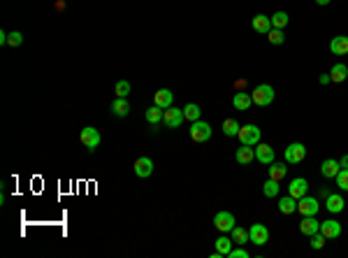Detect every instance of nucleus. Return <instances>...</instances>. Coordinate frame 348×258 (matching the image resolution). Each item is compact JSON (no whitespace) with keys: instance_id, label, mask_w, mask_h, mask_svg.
I'll list each match as a JSON object with an SVG mask.
<instances>
[{"instance_id":"nucleus-1","label":"nucleus","mask_w":348,"mask_h":258,"mask_svg":"<svg viewBox=\"0 0 348 258\" xmlns=\"http://www.w3.org/2000/svg\"><path fill=\"white\" fill-rule=\"evenodd\" d=\"M251 98H253V105H255V107H267V105L274 102V86L258 84L251 91Z\"/></svg>"},{"instance_id":"nucleus-2","label":"nucleus","mask_w":348,"mask_h":258,"mask_svg":"<svg viewBox=\"0 0 348 258\" xmlns=\"http://www.w3.org/2000/svg\"><path fill=\"white\" fill-rule=\"evenodd\" d=\"M237 138H239L241 144H246V147H255L260 142V128L255 123H246V126L239 128Z\"/></svg>"},{"instance_id":"nucleus-3","label":"nucleus","mask_w":348,"mask_h":258,"mask_svg":"<svg viewBox=\"0 0 348 258\" xmlns=\"http://www.w3.org/2000/svg\"><path fill=\"white\" fill-rule=\"evenodd\" d=\"M184 119H186V116H184V109H179V107H167L162 112V123H165V128H169V131L181 128Z\"/></svg>"},{"instance_id":"nucleus-4","label":"nucleus","mask_w":348,"mask_h":258,"mask_svg":"<svg viewBox=\"0 0 348 258\" xmlns=\"http://www.w3.org/2000/svg\"><path fill=\"white\" fill-rule=\"evenodd\" d=\"M211 138V126L207 123V121L198 119V121H193V126H191V140L193 142H207V140Z\"/></svg>"},{"instance_id":"nucleus-5","label":"nucleus","mask_w":348,"mask_h":258,"mask_svg":"<svg viewBox=\"0 0 348 258\" xmlns=\"http://www.w3.org/2000/svg\"><path fill=\"white\" fill-rule=\"evenodd\" d=\"M318 210H320L318 198H313V196H309V193H306L304 198L297 200V212H300L302 216H316L318 214Z\"/></svg>"},{"instance_id":"nucleus-6","label":"nucleus","mask_w":348,"mask_h":258,"mask_svg":"<svg viewBox=\"0 0 348 258\" xmlns=\"http://www.w3.org/2000/svg\"><path fill=\"white\" fill-rule=\"evenodd\" d=\"M283 158H286V163H293V165H297V163H302L306 158V147L302 142H293L286 147V154H283Z\"/></svg>"},{"instance_id":"nucleus-7","label":"nucleus","mask_w":348,"mask_h":258,"mask_svg":"<svg viewBox=\"0 0 348 258\" xmlns=\"http://www.w3.org/2000/svg\"><path fill=\"white\" fill-rule=\"evenodd\" d=\"M79 142L84 144L89 151H96L98 144H100V133H98L93 126L81 128V133H79Z\"/></svg>"},{"instance_id":"nucleus-8","label":"nucleus","mask_w":348,"mask_h":258,"mask_svg":"<svg viewBox=\"0 0 348 258\" xmlns=\"http://www.w3.org/2000/svg\"><path fill=\"white\" fill-rule=\"evenodd\" d=\"M248 237L255 246H265L270 242V228L265 226V223H253L251 228H248Z\"/></svg>"},{"instance_id":"nucleus-9","label":"nucleus","mask_w":348,"mask_h":258,"mask_svg":"<svg viewBox=\"0 0 348 258\" xmlns=\"http://www.w3.org/2000/svg\"><path fill=\"white\" fill-rule=\"evenodd\" d=\"M214 226H216V230H221V233H232V228L237 226L234 214L232 212H218V214L214 216Z\"/></svg>"},{"instance_id":"nucleus-10","label":"nucleus","mask_w":348,"mask_h":258,"mask_svg":"<svg viewBox=\"0 0 348 258\" xmlns=\"http://www.w3.org/2000/svg\"><path fill=\"white\" fill-rule=\"evenodd\" d=\"M306 193H309V181L304 177H295L288 184V196H293V198L300 200V198H304Z\"/></svg>"},{"instance_id":"nucleus-11","label":"nucleus","mask_w":348,"mask_h":258,"mask_svg":"<svg viewBox=\"0 0 348 258\" xmlns=\"http://www.w3.org/2000/svg\"><path fill=\"white\" fill-rule=\"evenodd\" d=\"M132 168H135V174H137L139 179H146V177L153 174V161H151L149 156H139Z\"/></svg>"},{"instance_id":"nucleus-12","label":"nucleus","mask_w":348,"mask_h":258,"mask_svg":"<svg viewBox=\"0 0 348 258\" xmlns=\"http://www.w3.org/2000/svg\"><path fill=\"white\" fill-rule=\"evenodd\" d=\"M255 161L263 163V165H272L274 163V149H272L270 144L258 142L255 144Z\"/></svg>"},{"instance_id":"nucleus-13","label":"nucleus","mask_w":348,"mask_h":258,"mask_svg":"<svg viewBox=\"0 0 348 258\" xmlns=\"http://www.w3.org/2000/svg\"><path fill=\"white\" fill-rule=\"evenodd\" d=\"M320 233L327 237V240H336L341 235V223L334 221V219H327V221H320Z\"/></svg>"},{"instance_id":"nucleus-14","label":"nucleus","mask_w":348,"mask_h":258,"mask_svg":"<svg viewBox=\"0 0 348 258\" xmlns=\"http://www.w3.org/2000/svg\"><path fill=\"white\" fill-rule=\"evenodd\" d=\"M172 100H174V93L169 89H158L153 93V105H158L160 109L172 107Z\"/></svg>"},{"instance_id":"nucleus-15","label":"nucleus","mask_w":348,"mask_h":258,"mask_svg":"<svg viewBox=\"0 0 348 258\" xmlns=\"http://www.w3.org/2000/svg\"><path fill=\"white\" fill-rule=\"evenodd\" d=\"M343 198L339 196V193H330L327 198H325V210L330 212V214H339V212H343Z\"/></svg>"},{"instance_id":"nucleus-16","label":"nucleus","mask_w":348,"mask_h":258,"mask_svg":"<svg viewBox=\"0 0 348 258\" xmlns=\"http://www.w3.org/2000/svg\"><path fill=\"white\" fill-rule=\"evenodd\" d=\"M300 230H302V235L311 237L313 233H318V230H320V221L316 219V216H304L302 223H300Z\"/></svg>"},{"instance_id":"nucleus-17","label":"nucleus","mask_w":348,"mask_h":258,"mask_svg":"<svg viewBox=\"0 0 348 258\" xmlns=\"http://www.w3.org/2000/svg\"><path fill=\"white\" fill-rule=\"evenodd\" d=\"M253 105V98H251V93H244V91H237L234 93V98H232V107L234 109H239V112H246L248 107Z\"/></svg>"},{"instance_id":"nucleus-18","label":"nucleus","mask_w":348,"mask_h":258,"mask_svg":"<svg viewBox=\"0 0 348 258\" xmlns=\"http://www.w3.org/2000/svg\"><path fill=\"white\" fill-rule=\"evenodd\" d=\"M251 26H253V30H255V33H263V35H267V33L272 30V19L265 17V14H255V17H253V21H251Z\"/></svg>"},{"instance_id":"nucleus-19","label":"nucleus","mask_w":348,"mask_h":258,"mask_svg":"<svg viewBox=\"0 0 348 258\" xmlns=\"http://www.w3.org/2000/svg\"><path fill=\"white\" fill-rule=\"evenodd\" d=\"M234 158H237L239 165H248V163H253V158H255V147H246V144H241V149H237Z\"/></svg>"},{"instance_id":"nucleus-20","label":"nucleus","mask_w":348,"mask_h":258,"mask_svg":"<svg viewBox=\"0 0 348 258\" xmlns=\"http://www.w3.org/2000/svg\"><path fill=\"white\" fill-rule=\"evenodd\" d=\"M339 170H341V163L334 161V158H327V161H323V165H320V172H323V177H327V179H334L336 174H339Z\"/></svg>"},{"instance_id":"nucleus-21","label":"nucleus","mask_w":348,"mask_h":258,"mask_svg":"<svg viewBox=\"0 0 348 258\" xmlns=\"http://www.w3.org/2000/svg\"><path fill=\"white\" fill-rule=\"evenodd\" d=\"M330 51L336 56H343L348 54V37L346 35H336L332 37V42H330Z\"/></svg>"},{"instance_id":"nucleus-22","label":"nucleus","mask_w":348,"mask_h":258,"mask_svg":"<svg viewBox=\"0 0 348 258\" xmlns=\"http://www.w3.org/2000/svg\"><path fill=\"white\" fill-rule=\"evenodd\" d=\"M279 212H281V214H295V212H297V198H293V196L279 198Z\"/></svg>"},{"instance_id":"nucleus-23","label":"nucleus","mask_w":348,"mask_h":258,"mask_svg":"<svg viewBox=\"0 0 348 258\" xmlns=\"http://www.w3.org/2000/svg\"><path fill=\"white\" fill-rule=\"evenodd\" d=\"M346 77H348V66H346V63H336V66H332L330 79L334 82V84H341V82H346Z\"/></svg>"},{"instance_id":"nucleus-24","label":"nucleus","mask_w":348,"mask_h":258,"mask_svg":"<svg viewBox=\"0 0 348 258\" xmlns=\"http://www.w3.org/2000/svg\"><path fill=\"white\" fill-rule=\"evenodd\" d=\"M112 112H114V116H128L130 114V105H128L126 98H116L114 102H112Z\"/></svg>"},{"instance_id":"nucleus-25","label":"nucleus","mask_w":348,"mask_h":258,"mask_svg":"<svg viewBox=\"0 0 348 258\" xmlns=\"http://www.w3.org/2000/svg\"><path fill=\"white\" fill-rule=\"evenodd\" d=\"M162 112H165V109H160L158 107V105H153V107H149L144 112V119H146V123H151V126H158V123H160L162 121Z\"/></svg>"},{"instance_id":"nucleus-26","label":"nucleus","mask_w":348,"mask_h":258,"mask_svg":"<svg viewBox=\"0 0 348 258\" xmlns=\"http://www.w3.org/2000/svg\"><path fill=\"white\" fill-rule=\"evenodd\" d=\"M286 174H288V168H286V163H272L270 165V177L272 179H276V181H281L283 177H286Z\"/></svg>"},{"instance_id":"nucleus-27","label":"nucleus","mask_w":348,"mask_h":258,"mask_svg":"<svg viewBox=\"0 0 348 258\" xmlns=\"http://www.w3.org/2000/svg\"><path fill=\"white\" fill-rule=\"evenodd\" d=\"M279 191H281V186H279V181L272 179V177L263 184V193H265V198H276V196H279Z\"/></svg>"},{"instance_id":"nucleus-28","label":"nucleus","mask_w":348,"mask_h":258,"mask_svg":"<svg viewBox=\"0 0 348 258\" xmlns=\"http://www.w3.org/2000/svg\"><path fill=\"white\" fill-rule=\"evenodd\" d=\"M232 237H225V235H221V237H218L216 240V251L221 253V256H228L230 251H232Z\"/></svg>"},{"instance_id":"nucleus-29","label":"nucleus","mask_w":348,"mask_h":258,"mask_svg":"<svg viewBox=\"0 0 348 258\" xmlns=\"http://www.w3.org/2000/svg\"><path fill=\"white\" fill-rule=\"evenodd\" d=\"M232 242L234 244H246V242H251V237H248V230L246 228H239V226H234L232 228Z\"/></svg>"},{"instance_id":"nucleus-30","label":"nucleus","mask_w":348,"mask_h":258,"mask_svg":"<svg viewBox=\"0 0 348 258\" xmlns=\"http://www.w3.org/2000/svg\"><path fill=\"white\" fill-rule=\"evenodd\" d=\"M184 116H186L188 121H198L200 116H202V109H200V105H195V102H188L186 107H184Z\"/></svg>"},{"instance_id":"nucleus-31","label":"nucleus","mask_w":348,"mask_h":258,"mask_svg":"<svg viewBox=\"0 0 348 258\" xmlns=\"http://www.w3.org/2000/svg\"><path fill=\"white\" fill-rule=\"evenodd\" d=\"M239 123H237V119H225L223 121V133L228 135V138H237V133H239Z\"/></svg>"},{"instance_id":"nucleus-32","label":"nucleus","mask_w":348,"mask_h":258,"mask_svg":"<svg viewBox=\"0 0 348 258\" xmlns=\"http://www.w3.org/2000/svg\"><path fill=\"white\" fill-rule=\"evenodd\" d=\"M272 19V28H286L288 26V14L286 12H274V17H270Z\"/></svg>"},{"instance_id":"nucleus-33","label":"nucleus","mask_w":348,"mask_h":258,"mask_svg":"<svg viewBox=\"0 0 348 258\" xmlns=\"http://www.w3.org/2000/svg\"><path fill=\"white\" fill-rule=\"evenodd\" d=\"M267 40H270V44H276V47H279V44L286 42V35H283L281 28H272L270 33H267Z\"/></svg>"},{"instance_id":"nucleus-34","label":"nucleus","mask_w":348,"mask_h":258,"mask_svg":"<svg viewBox=\"0 0 348 258\" xmlns=\"http://www.w3.org/2000/svg\"><path fill=\"white\" fill-rule=\"evenodd\" d=\"M114 93H116V98H128V93H130V82H126V79L116 82Z\"/></svg>"},{"instance_id":"nucleus-35","label":"nucleus","mask_w":348,"mask_h":258,"mask_svg":"<svg viewBox=\"0 0 348 258\" xmlns=\"http://www.w3.org/2000/svg\"><path fill=\"white\" fill-rule=\"evenodd\" d=\"M334 181H336V186L341 188V191H348V170L346 168L339 170V174L334 177Z\"/></svg>"},{"instance_id":"nucleus-36","label":"nucleus","mask_w":348,"mask_h":258,"mask_svg":"<svg viewBox=\"0 0 348 258\" xmlns=\"http://www.w3.org/2000/svg\"><path fill=\"white\" fill-rule=\"evenodd\" d=\"M325 242H327V237H325V235L320 233V230L311 235V249H316V251H318V249H323Z\"/></svg>"},{"instance_id":"nucleus-37","label":"nucleus","mask_w":348,"mask_h":258,"mask_svg":"<svg viewBox=\"0 0 348 258\" xmlns=\"http://www.w3.org/2000/svg\"><path fill=\"white\" fill-rule=\"evenodd\" d=\"M21 42H24V33H19V30L10 33V37H7V44H10V47H19Z\"/></svg>"},{"instance_id":"nucleus-38","label":"nucleus","mask_w":348,"mask_h":258,"mask_svg":"<svg viewBox=\"0 0 348 258\" xmlns=\"http://www.w3.org/2000/svg\"><path fill=\"white\" fill-rule=\"evenodd\" d=\"M228 256H230V258H248V251H246V249H241V246L237 244V249L232 246V251H230Z\"/></svg>"},{"instance_id":"nucleus-39","label":"nucleus","mask_w":348,"mask_h":258,"mask_svg":"<svg viewBox=\"0 0 348 258\" xmlns=\"http://www.w3.org/2000/svg\"><path fill=\"white\" fill-rule=\"evenodd\" d=\"M7 37H10V33H5V30H0V44H7Z\"/></svg>"},{"instance_id":"nucleus-40","label":"nucleus","mask_w":348,"mask_h":258,"mask_svg":"<svg viewBox=\"0 0 348 258\" xmlns=\"http://www.w3.org/2000/svg\"><path fill=\"white\" fill-rule=\"evenodd\" d=\"M244 86H246V82H244V79H239V82H234V89H237V91H241Z\"/></svg>"},{"instance_id":"nucleus-41","label":"nucleus","mask_w":348,"mask_h":258,"mask_svg":"<svg viewBox=\"0 0 348 258\" xmlns=\"http://www.w3.org/2000/svg\"><path fill=\"white\" fill-rule=\"evenodd\" d=\"M332 79H330V75H320V84H330Z\"/></svg>"},{"instance_id":"nucleus-42","label":"nucleus","mask_w":348,"mask_h":258,"mask_svg":"<svg viewBox=\"0 0 348 258\" xmlns=\"http://www.w3.org/2000/svg\"><path fill=\"white\" fill-rule=\"evenodd\" d=\"M339 163H341V168H346V170H348V154H346V156H343Z\"/></svg>"},{"instance_id":"nucleus-43","label":"nucleus","mask_w":348,"mask_h":258,"mask_svg":"<svg viewBox=\"0 0 348 258\" xmlns=\"http://www.w3.org/2000/svg\"><path fill=\"white\" fill-rule=\"evenodd\" d=\"M316 3H318V5H330L332 0H316Z\"/></svg>"}]
</instances>
